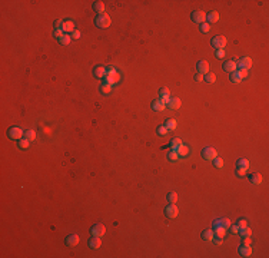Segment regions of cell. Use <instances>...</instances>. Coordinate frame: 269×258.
Listing matches in <instances>:
<instances>
[{
  "instance_id": "obj_47",
  "label": "cell",
  "mask_w": 269,
  "mask_h": 258,
  "mask_svg": "<svg viewBox=\"0 0 269 258\" xmlns=\"http://www.w3.org/2000/svg\"><path fill=\"white\" fill-rule=\"evenodd\" d=\"M53 35H54V37H57V39H59V37L63 35V30H62V29H54Z\"/></svg>"
},
{
  "instance_id": "obj_54",
  "label": "cell",
  "mask_w": 269,
  "mask_h": 258,
  "mask_svg": "<svg viewBox=\"0 0 269 258\" xmlns=\"http://www.w3.org/2000/svg\"><path fill=\"white\" fill-rule=\"evenodd\" d=\"M219 227H221V222H219V219H216V221L213 222V229H215V228H219Z\"/></svg>"
},
{
  "instance_id": "obj_49",
  "label": "cell",
  "mask_w": 269,
  "mask_h": 258,
  "mask_svg": "<svg viewBox=\"0 0 269 258\" xmlns=\"http://www.w3.org/2000/svg\"><path fill=\"white\" fill-rule=\"evenodd\" d=\"M238 72H239V75H240V78L242 79H245L246 76H248V70H245V69H239Z\"/></svg>"
},
{
  "instance_id": "obj_45",
  "label": "cell",
  "mask_w": 269,
  "mask_h": 258,
  "mask_svg": "<svg viewBox=\"0 0 269 258\" xmlns=\"http://www.w3.org/2000/svg\"><path fill=\"white\" fill-rule=\"evenodd\" d=\"M236 225H238L239 228H243V227H246V225H248V221H246L245 218H242V219H239V221H238V224H236Z\"/></svg>"
},
{
  "instance_id": "obj_48",
  "label": "cell",
  "mask_w": 269,
  "mask_h": 258,
  "mask_svg": "<svg viewBox=\"0 0 269 258\" xmlns=\"http://www.w3.org/2000/svg\"><path fill=\"white\" fill-rule=\"evenodd\" d=\"M203 76L205 75H202V73H196L195 75V80L196 82H203Z\"/></svg>"
},
{
  "instance_id": "obj_15",
  "label": "cell",
  "mask_w": 269,
  "mask_h": 258,
  "mask_svg": "<svg viewBox=\"0 0 269 258\" xmlns=\"http://www.w3.org/2000/svg\"><path fill=\"white\" fill-rule=\"evenodd\" d=\"M87 244H89L90 248L97 250V248H100V245H102V238H100V237H92Z\"/></svg>"
},
{
  "instance_id": "obj_29",
  "label": "cell",
  "mask_w": 269,
  "mask_h": 258,
  "mask_svg": "<svg viewBox=\"0 0 269 258\" xmlns=\"http://www.w3.org/2000/svg\"><path fill=\"white\" fill-rule=\"evenodd\" d=\"M226 235V229L219 227V228H215L213 229V237H219V238H223Z\"/></svg>"
},
{
  "instance_id": "obj_43",
  "label": "cell",
  "mask_w": 269,
  "mask_h": 258,
  "mask_svg": "<svg viewBox=\"0 0 269 258\" xmlns=\"http://www.w3.org/2000/svg\"><path fill=\"white\" fill-rule=\"evenodd\" d=\"M236 175H238V176H245V175H246V169L236 166Z\"/></svg>"
},
{
  "instance_id": "obj_35",
  "label": "cell",
  "mask_w": 269,
  "mask_h": 258,
  "mask_svg": "<svg viewBox=\"0 0 269 258\" xmlns=\"http://www.w3.org/2000/svg\"><path fill=\"white\" fill-rule=\"evenodd\" d=\"M239 234L242 235V237H245V235H249L251 237V234H252V229L246 225V227H243V228H239Z\"/></svg>"
},
{
  "instance_id": "obj_6",
  "label": "cell",
  "mask_w": 269,
  "mask_h": 258,
  "mask_svg": "<svg viewBox=\"0 0 269 258\" xmlns=\"http://www.w3.org/2000/svg\"><path fill=\"white\" fill-rule=\"evenodd\" d=\"M191 19H192V22L202 24V23H205V20H206V13L202 12V10H196V12H193L191 14Z\"/></svg>"
},
{
  "instance_id": "obj_1",
  "label": "cell",
  "mask_w": 269,
  "mask_h": 258,
  "mask_svg": "<svg viewBox=\"0 0 269 258\" xmlns=\"http://www.w3.org/2000/svg\"><path fill=\"white\" fill-rule=\"evenodd\" d=\"M110 23H112V19H110V16L106 14V13L97 14L96 19H95V24L99 27V29H106V27L110 26Z\"/></svg>"
},
{
  "instance_id": "obj_36",
  "label": "cell",
  "mask_w": 269,
  "mask_h": 258,
  "mask_svg": "<svg viewBox=\"0 0 269 258\" xmlns=\"http://www.w3.org/2000/svg\"><path fill=\"white\" fill-rule=\"evenodd\" d=\"M219 222H221V227L222 228H225V229H228L232 224H231V221L228 219V218H222V219H219Z\"/></svg>"
},
{
  "instance_id": "obj_17",
  "label": "cell",
  "mask_w": 269,
  "mask_h": 258,
  "mask_svg": "<svg viewBox=\"0 0 269 258\" xmlns=\"http://www.w3.org/2000/svg\"><path fill=\"white\" fill-rule=\"evenodd\" d=\"M239 254L242 255V257H251L252 255V248L251 245H245V244H242V245L239 247Z\"/></svg>"
},
{
  "instance_id": "obj_28",
  "label": "cell",
  "mask_w": 269,
  "mask_h": 258,
  "mask_svg": "<svg viewBox=\"0 0 269 258\" xmlns=\"http://www.w3.org/2000/svg\"><path fill=\"white\" fill-rule=\"evenodd\" d=\"M166 199L169 204H176V201H178V194L176 192H169L166 195Z\"/></svg>"
},
{
  "instance_id": "obj_32",
  "label": "cell",
  "mask_w": 269,
  "mask_h": 258,
  "mask_svg": "<svg viewBox=\"0 0 269 258\" xmlns=\"http://www.w3.org/2000/svg\"><path fill=\"white\" fill-rule=\"evenodd\" d=\"M17 145H19V148H22V149H26V148H29L30 141H29V139H26V138H22L20 141H17Z\"/></svg>"
},
{
  "instance_id": "obj_9",
  "label": "cell",
  "mask_w": 269,
  "mask_h": 258,
  "mask_svg": "<svg viewBox=\"0 0 269 258\" xmlns=\"http://www.w3.org/2000/svg\"><path fill=\"white\" fill-rule=\"evenodd\" d=\"M79 241H80V238H79V235L78 234H70V235H67L66 237V245L67 247H75V245H78L79 244Z\"/></svg>"
},
{
  "instance_id": "obj_7",
  "label": "cell",
  "mask_w": 269,
  "mask_h": 258,
  "mask_svg": "<svg viewBox=\"0 0 269 258\" xmlns=\"http://www.w3.org/2000/svg\"><path fill=\"white\" fill-rule=\"evenodd\" d=\"M178 214H179V210H178V207L175 204H169L166 208H165V215H166L167 218H176Z\"/></svg>"
},
{
  "instance_id": "obj_27",
  "label": "cell",
  "mask_w": 269,
  "mask_h": 258,
  "mask_svg": "<svg viewBox=\"0 0 269 258\" xmlns=\"http://www.w3.org/2000/svg\"><path fill=\"white\" fill-rule=\"evenodd\" d=\"M24 138L29 139L30 142H32V141H35V139H36V131H35V129H29V131H26V132H24Z\"/></svg>"
},
{
  "instance_id": "obj_53",
  "label": "cell",
  "mask_w": 269,
  "mask_h": 258,
  "mask_svg": "<svg viewBox=\"0 0 269 258\" xmlns=\"http://www.w3.org/2000/svg\"><path fill=\"white\" fill-rule=\"evenodd\" d=\"M223 54H225V50H223V49H219V50L216 52V56H218V58H223Z\"/></svg>"
},
{
  "instance_id": "obj_24",
  "label": "cell",
  "mask_w": 269,
  "mask_h": 258,
  "mask_svg": "<svg viewBox=\"0 0 269 258\" xmlns=\"http://www.w3.org/2000/svg\"><path fill=\"white\" fill-rule=\"evenodd\" d=\"M57 40L60 42V45H65V46H66V45H69V43H70V40H72V36H69L67 33H63V35H62V36L57 39Z\"/></svg>"
},
{
  "instance_id": "obj_50",
  "label": "cell",
  "mask_w": 269,
  "mask_h": 258,
  "mask_svg": "<svg viewBox=\"0 0 269 258\" xmlns=\"http://www.w3.org/2000/svg\"><path fill=\"white\" fill-rule=\"evenodd\" d=\"M62 24H63V20H56L54 22V29H62Z\"/></svg>"
},
{
  "instance_id": "obj_41",
  "label": "cell",
  "mask_w": 269,
  "mask_h": 258,
  "mask_svg": "<svg viewBox=\"0 0 269 258\" xmlns=\"http://www.w3.org/2000/svg\"><path fill=\"white\" fill-rule=\"evenodd\" d=\"M167 132H169V131L166 129V126H159V128H157V135H160V136H165Z\"/></svg>"
},
{
  "instance_id": "obj_25",
  "label": "cell",
  "mask_w": 269,
  "mask_h": 258,
  "mask_svg": "<svg viewBox=\"0 0 269 258\" xmlns=\"http://www.w3.org/2000/svg\"><path fill=\"white\" fill-rule=\"evenodd\" d=\"M229 79H231V82H232V83H240V80H242V78H240V75H239V72H236V70L231 73Z\"/></svg>"
},
{
  "instance_id": "obj_46",
  "label": "cell",
  "mask_w": 269,
  "mask_h": 258,
  "mask_svg": "<svg viewBox=\"0 0 269 258\" xmlns=\"http://www.w3.org/2000/svg\"><path fill=\"white\" fill-rule=\"evenodd\" d=\"M109 76H112V79H113V82H115V83H118V82H119V80H120V75H119V73H118V72H116V73H113V75H109Z\"/></svg>"
},
{
  "instance_id": "obj_44",
  "label": "cell",
  "mask_w": 269,
  "mask_h": 258,
  "mask_svg": "<svg viewBox=\"0 0 269 258\" xmlns=\"http://www.w3.org/2000/svg\"><path fill=\"white\" fill-rule=\"evenodd\" d=\"M228 229L231 231V234H239V227L238 225H231Z\"/></svg>"
},
{
  "instance_id": "obj_51",
  "label": "cell",
  "mask_w": 269,
  "mask_h": 258,
  "mask_svg": "<svg viewBox=\"0 0 269 258\" xmlns=\"http://www.w3.org/2000/svg\"><path fill=\"white\" fill-rule=\"evenodd\" d=\"M106 72H108V75H113V73H116V69L113 66H109L106 67Z\"/></svg>"
},
{
  "instance_id": "obj_21",
  "label": "cell",
  "mask_w": 269,
  "mask_h": 258,
  "mask_svg": "<svg viewBox=\"0 0 269 258\" xmlns=\"http://www.w3.org/2000/svg\"><path fill=\"white\" fill-rule=\"evenodd\" d=\"M93 9H95V12L97 14H102V13H105V3L103 2H95L93 3Z\"/></svg>"
},
{
  "instance_id": "obj_19",
  "label": "cell",
  "mask_w": 269,
  "mask_h": 258,
  "mask_svg": "<svg viewBox=\"0 0 269 258\" xmlns=\"http://www.w3.org/2000/svg\"><path fill=\"white\" fill-rule=\"evenodd\" d=\"M165 108H166V103H163L160 99H155V101L152 102V109H153V110L160 112V110H163Z\"/></svg>"
},
{
  "instance_id": "obj_37",
  "label": "cell",
  "mask_w": 269,
  "mask_h": 258,
  "mask_svg": "<svg viewBox=\"0 0 269 258\" xmlns=\"http://www.w3.org/2000/svg\"><path fill=\"white\" fill-rule=\"evenodd\" d=\"M212 161H213V166H216V168H222V166H223V159H222V158H218V156H216L215 159H212Z\"/></svg>"
},
{
  "instance_id": "obj_3",
  "label": "cell",
  "mask_w": 269,
  "mask_h": 258,
  "mask_svg": "<svg viewBox=\"0 0 269 258\" xmlns=\"http://www.w3.org/2000/svg\"><path fill=\"white\" fill-rule=\"evenodd\" d=\"M210 45L213 46L215 49H223L225 46H226V37H223V36H215V37H212V40H210Z\"/></svg>"
},
{
  "instance_id": "obj_22",
  "label": "cell",
  "mask_w": 269,
  "mask_h": 258,
  "mask_svg": "<svg viewBox=\"0 0 269 258\" xmlns=\"http://www.w3.org/2000/svg\"><path fill=\"white\" fill-rule=\"evenodd\" d=\"M206 20L209 22V23H216L218 20H219V13L218 12H210L206 14Z\"/></svg>"
},
{
  "instance_id": "obj_30",
  "label": "cell",
  "mask_w": 269,
  "mask_h": 258,
  "mask_svg": "<svg viewBox=\"0 0 269 258\" xmlns=\"http://www.w3.org/2000/svg\"><path fill=\"white\" fill-rule=\"evenodd\" d=\"M165 126H166L167 131H175V129H176V120L175 119H167L166 123H165Z\"/></svg>"
},
{
  "instance_id": "obj_2",
  "label": "cell",
  "mask_w": 269,
  "mask_h": 258,
  "mask_svg": "<svg viewBox=\"0 0 269 258\" xmlns=\"http://www.w3.org/2000/svg\"><path fill=\"white\" fill-rule=\"evenodd\" d=\"M7 136L10 139H14V141H20V139L24 136V132L19 128V126H13L7 131Z\"/></svg>"
},
{
  "instance_id": "obj_23",
  "label": "cell",
  "mask_w": 269,
  "mask_h": 258,
  "mask_svg": "<svg viewBox=\"0 0 269 258\" xmlns=\"http://www.w3.org/2000/svg\"><path fill=\"white\" fill-rule=\"evenodd\" d=\"M249 161L248 159H245V158H239L238 161H236V166H239V168H245V169H248L249 168Z\"/></svg>"
},
{
  "instance_id": "obj_42",
  "label": "cell",
  "mask_w": 269,
  "mask_h": 258,
  "mask_svg": "<svg viewBox=\"0 0 269 258\" xmlns=\"http://www.w3.org/2000/svg\"><path fill=\"white\" fill-rule=\"evenodd\" d=\"M242 244H245V245H251L252 244V240L249 235H245V237H242Z\"/></svg>"
},
{
  "instance_id": "obj_20",
  "label": "cell",
  "mask_w": 269,
  "mask_h": 258,
  "mask_svg": "<svg viewBox=\"0 0 269 258\" xmlns=\"http://www.w3.org/2000/svg\"><path fill=\"white\" fill-rule=\"evenodd\" d=\"M249 181H251V184H253V185H261V184H262V175L255 172V174L249 175Z\"/></svg>"
},
{
  "instance_id": "obj_8",
  "label": "cell",
  "mask_w": 269,
  "mask_h": 258,
  "mask_svg": "<svg viewBox=\"0 0 269 258\" xmlns=\"http://www.w3.org/2000/svg\"><path fill=\"white\" fill-rule=\"evenodd\" d=\"M236 66L239 67V69H245V70H249V69L252 67V59H251V58H242V59L238 60Z\"/></svg>"
},
{
  "instance_id": "obj_14",
  "label": "cell",
  "mask_w": 269,
  "mask_h": 258,
  "mask_svg": "<svg viewBox=\"0 0 269 258\" xmlns=\"http://www.w3.org/2000/svg\"><path fill=\"white\" fill-rule=\"evenodd\" d=\"M175 151L178 152V155L180 156V158H186V156L189 155V146H186V145H179V146H176L175 148Z\"/></svg>"
},
{
  "instance_id": "obj_33",
  "label": "cell",
  "mask_w": 269,
  "mask_h": 258,
  "mask_svg": "<svg viewBox=\"0 0 269 258\" xmlns=\"http://www.w3.org/2000/svg\"><path fill=\"white\" fill-rule=\"evenodd\" d=\"M166 156H167V159H169V161H176V159L179 158V155H178V152H176V151H175V149H170V151H169Z\"/></svg>"
},
{
  "instance_id": "obj_11",
  "label": "cell",
  "mask_w": 269,
  "mask_h": 258,
  "mask_svg": "<svg viewBox=\"0 0 269 258\" xmlns=\"http://www.w3.org/2000/svg\"><path fill=\"white\" fill-rule=\"evenodd\" d=\"M196 67H197V72L202 73V75L209 73V65H208V62H205V60H199Z\"/></svg>"
},
{
  "instance_id": "obj_31",
  "label": "cell",
  "mask_w": 269,
  "mask_h": 258,
  "mask_svg": "<svg viewBox=\"0 0 269 258\" xmlns=\"http://www.w3.org/2000/svg\"><path fill=\"white\" fill-rule=\"evenodd\" d=\"M203 80L206 82V83H215L216 82V76L213 75V73H206L203 76Z\"/></svg>"
},
{
  "instance_id": "obj_10",
  "label": "cell",
  "mask_w": 269,
  "mask_h": 258,
  "mask_svg": "<svg viewBox=\"0 0 269 258\" xmlns=\"http://www.w3.org/2000/svg\"><path fill=\"white\" fill-rule=\"evenodd\" d=\"M236 59H232V60H226L223 65H222V67H223V70L225 72H229V73H232V72H235L236 70V62H235Z\"/></svg>"
},
{
  "instance_id": "obj_4",
  "label": "cell",
  "mask_w": 269,
  "mask_h": 258,
  "mask_svg": "<svg viewBox=\"0 0 269 258\" xmlns=\"http://www.w3.org/2000/svg\"><path fill=\"white\" fill-rule=\"evenodd\" d=\"M105 232H106V228H105L103 224H95L90 228V234L93 235V237H100L102 238L103 235H105Z\"/></svg>"
},
{
  "instance_id": "obj_13",
  "label": "cell",
  "mask_w": 269,
  "mask_h": 258,
  "mask_svg": "<svg viewBox=\"0 0 269 258\" xmlns=\"http://www.w3.org/2000/svg\"><path fill=\"white\" fill-rule=\"evenodd\" d=\"M180 105H182V102H180L179 98H169V101L166 103V106H169V109H173V110L180 108Z\"/></svg>"
},
{
  "instance_id": "obj_34",
  "label": "cell",
  "mask_w": 269,
  "mask_h": 258,
  "mask_svg": "<svg viewBox=\"0 0 269 258\" xmlns=\"http://www.w3.org/2000/svg\"><path fill=\"white\" fill-rule=\"evenodd\" d=\"M182 144H183V142H182V139L180 138H173L169 146H170V149H175L176 146H179V145H182Z\"/></svg>"
},
{
  "instance_id": "obj_38",
  "label": "cell",
  "mask_w": 269,
  "mask_h": 258,
  "mask_svg": "<svg viewBox=\"0 0 269 258\" xmlns=\"http://www.w3.org/2000/svg\"><path fill=\"white\" fill-rule=\"evenodd\" d=\"M103 83H105V85H109V86H113L115 82H113V79H112V76L106 75V76L103 78Z\"/></svg>"
},
{
  "instance_id": "obj_26",
  "label": "cell",
  "mask_w": 269,
  "mask_h": 258,
  "mask_svg": "<svg viewBox=\"0 0 269 258\" xmlns=\"http://www.w3.org/2000/svg\"><path fill=\"white\" fill-rule=\"evenodd\" d=\"M202 240L205 241H212L213 240V231L212 229H206L202 232Z\"/></svg>"
},
{
  "instance_id": "obj_18",
  "label": "cell",
  "mask_w": 269,
  "mask_h": 258,
  "mask_svg": "<svg viewBox=\"0 0 269 258\" xmlns=\"http://www.w3.org/2000/svg\"><path fill=\"white\" fill-rule=\"evenodd\" d=\"M62 30H63V33H67V35H69V32H73V30H75V23H73L72 20H66V22H63V24H62Z\"/></svg>"
},
{
  "instance_id": "obj_39",
  "label": "cell",
  "mask_w": 269,
  "mask_h": 258,
  "mask_svg": "<svg viewBox=\"0 0 269 258\" xmlns=\"http://www.w3.org/2000/svg\"><path fill=\"white\" fill-rule=\"evenodd\" d=\"M199 29H200L202 33H208V32L210 30V26H209V23H206V22H205V23L200 24V27H199Z\"/></svg>"
},
{
  "instance_id": "obj_40",
  "label": "cell",
  "mask_w": 269,
  "mask_h": 258,
  "mask_svg": "<svg viewBox=\"0 0 269 258\" xmlns=\"http://www.w3.org/2000/svg\"><path fill=\"white\" fill-rule=\"evenodd\" d=\"M110 90H112V86H109V85H105V83L100 85V92H102V93H109Z\"/></svg>"
},
{
  "instance_id": "obj_16",
  "label": "cell",
  "mask_w": 269,
  "mask_h": 258,
  "mask_svg": "<svg viewBox=\"0 0 269 258\" xmlns=\"http://www.w3.org/2000/svg\"><path fill=\"white\" fill-rule=\"evenodd\" d=\"M169 95H170V92H169L167 88H160V89H159V99H160L163 103H167Z\"/></svg>"
},
{
  "instance_id": "obj_5",
  "label": "cell",
  "mask_w": 269,
  "mask_h": 258,
  "mask_svg": "<svg viewBox=\"0 0 269 258\" xmlns=\"http://www.w3.org/2000/svg\"><path fill=\"white\" fill-rule=\"evenodd\" d=\"M216 156H218V152H216L215 148L208 146V148H203V151H202V158L206 159V161H212V159H215Z\"/></svg>"
},
{
  "instance_id": "obj_52",
  "label": "cell",
  "mask_w": 269,
  "mask_h": 258,
  "mask_svg": "<svg viewBox=\"0 0 269 258\" xmlns=\"http://www.w3.org/2000/svg\"><path fill=\"white\" fill-rule=\"evenodd\" d=\"M79 37H80V32H79V30H73L72 39H79Z\"/></svg>"
},
{
  "instance_id": "obj_12",
  "label": "cell",
  "mask_w": 269,
  "mask_h": 258,
  "mask_svg": "<svg viewBox=\"0 0 269 258\" xmlns=\"http://www.w3.org/2000/svg\"><path fill=\"white\" fill-rule=\"evenodd\" d=\"M93 75H95V78H97V79H103L106 75H108L106 67L105 66H96L95 69H93Z\"/></svg>"
}]
</instances>
